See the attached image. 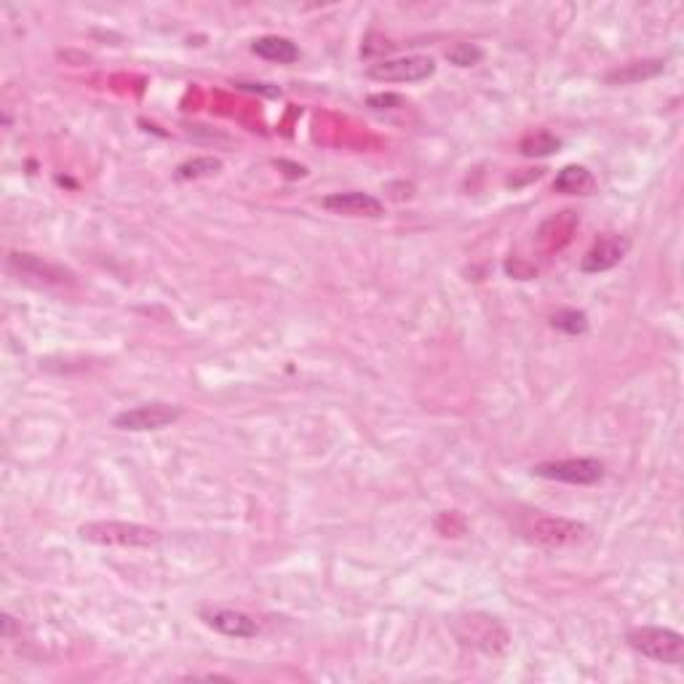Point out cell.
I'll use <instances>...</instances> for the list:
<instances>
[{
    "instance_id": "cell-13",
    "label": "cell",
    "mask_w": 684,
    "mask_h": 684,
    "mask_svg": "<svg viewBox=\"0 0 684 684\" xmlns=\"http://www.w3.org/2000/svg\"><path fill=\"white\" fill-rule=\"evenodd\" d=\"M594 188V174L586 166H564L554 180V190L564 196H588Z\"/></svg>"
},
{
    "instance_id": "cell-19",
    "label": "cell",
    "mask_w": 684,
    "mask_h": 684,
    "mask_svg": "<svg viewBox=\"0 0 684 684\" xmlns=\"http://www.w3.org/2000/svg\"><path fill=\"white\" fill-rule=\"evenodd\" d=\"M369 105H372V107L401 105V97H393V94H385V97H369Z\"/></svg>"
},
{
    "instance_id": "cell-16",
    "label": "cell",
    "mask_w": 684,
    "mask_h": 684,
    "mask_svg": "<svg viewBox=\"0 0 684 684\" xmlns=\"http://www.w3.org/2000/svg\"><path fill=\"white\" fill-rule=\"evenodd\" d=\"M222 169L220 158H212V155H204V158H193V161H185L177 169V180H201V177H212Z\"/></svg>"
},
{
    "instance_id": "cell-10",
    "label": "cell",
    "mask_w": 684,
    "mask_h": 684,
    "mask_svg": "<svg viewBox=\"0 0 684 684\" xmlns=\"http://www.w3.org/2000/svg\"><path fill=\"white\" fill-rule=\"evenodd\" d=\"M326 212L345 214V217H380L383 214V201L369 193H359V190H351V193H332L321 201Z\"/></svg>"
},
{
    "instance_id": "cell-11",
    "label": "cell",
    "mask_w": 684,
    "mask_h": 684,
    "mask_svg": "<svg viewBox=\"0 0 684 684\" xmlns=\"http://www.w3.org/2000/svg\"><path fill=\"white\" fill-rule=\"evenodd\" d=\"M9 265L11 268H17L25 278H35V281H41V284H65L67 281L65 270L57 268V265H51V262L41 260V257H35V254L14 252L9 257Z\"/></svg>"
},
{
    "instance_id": "cell-9",
    "label": "cell",
    "mask_w": 684,
    "mask_h": 684,
    "mask_svg": "<svg viewBox=\"0 0 684 684\" xmlns=\"http://www.w3.org/2000/svg\"><path fill=\"white\" fill-rule=\"evenodd\" d=\"M201 620L206 626L220 631L225 636H236V639H254L260 634V623L241 610H228V607H214V610L201 612Z\"/></svg>"
},
{
    "instance_id": "cell-17",
    "label": "cell",
    "mask_w": 684,
    "mask_h": 684,
    "mask_svg": "<svg viewBox=\"0 0 684 684\" xmlns=\"http://www.w3.org/2000/svg\"><path fill=\"white\" fill-rule=\"evenodd\" d=\"M551 324H554V329H559V332L564 334H583L588 329V316L583 310L564 308L556 310L554 318H551Z\"/></svg>"
},
{
    "instance_id": "cell-3",
    "label": "cell",
    "mask_w": 684,
    "mask_h": 684,
    "mask_svg": "<svg viewBox=\"0 0 684 684\" xmlns=\"http://www.w3.org/2000/svg\"><path fill=\"white\" fill-rule=\"evenodd\" d=\"M457 639L484 655H500L508 647V631L489 615H463L455 623Z\"/></svg>"
},
{
    "instance_id": "cell-14",
    "label": "cell",
    "mask_w": 684,
    "mask_h": 684,
    "mask_svg": "<svg viewBox=\"0 0 684 684\" xmlns=\"http://www.w3.org/2000/svg\"><path fill=\"white\" fill-rule=\"evenodd\" d=\"M663 70H666V62H663V59L631 62V65H623V67H618V70L607 73V83H610V86H626V83L650 81V78L660 75Z\"/></svg>"
},
{
    "instance_id": "cell-4",
    "label": "cell",
    "mask_w": 684,
    "mask_h": 684,
    "mask_svg": "<svg viewBox=\"0 0 684 684\" xmlns=\"http://www.w3.org/2000/svg\"><path fill=\"white\" fill-rule=\"evenodd\" d=\"M182 417V407L177 404H166V401H153V404H142V407L123 409L121 415L113 417V425L118 431L145 433V431H161L169 428Z\"/></svg>"
},
{
    "instance_id": "cell-1",
    "label": "cell",
    "mask_w": 684,
    "mask_h": 684,
    "mask_svg": "<svg viewBox=\"0 0 684 684\" xmlns=\"http://www.w3.org/2000/svg\"><path fill=\"white\" fill-rule=\"evenodd\" d=\"M86 543L115 548H153L161 543V532L134 522H89L78 530Z\"/></svg>"
},
{
    "instance_id": "cell-7",
    "label": "cell",
    "mask_w": 684,
    "mask_h": 684,
    "mask_svg": "<svg viewBox=\"0 0 684 684\" xmlns=\"http://www.w3.org/2000/svg\"><path fill=\"white\" fill-rule=\"evenodd\" d=\"M433 73H436V59L431 57L383 59L367 70L369 78L380 83H420Z\"/></svg>"
},
{
    "instance_id": "cell-5",
    "label": "cell",
    "mask_w": 684,
    "mask_h": 684,
    "mask_svg": "<svg viewBox=\"0 0 684 684\" xmlns=\"http://www.w3.org/2000/svg\"><path fill=\"white\" fill-rule=\"evenodd\" d=\"M524 532L535 543H543L548 548L575 546L588 535L586 524L570 522V519H562V516H546V513H535L527 522V527H524Z\"/></svg>"
},
{
    "instance_id": "cell-12",
    "label": "cell",
    "mask_w": 684,
    "mask_h": 684,
    "mask_svg": "<svg viewBox=\"0 0 684 684\" xmlns=\"http://www.w3.org/2000/svg\"><path fill=\"white\" fill-rule=\"evenodd\" d=\"M252 51L257 57L268 59V62H278V65H292L300 59V49L297 43L284 38V35H262L252 43Z\"/></svg>"
},
{
    "instance_id": "cell-15",
    "label": "cell",
    "mask_w": 684,
    "mask_h": 684,
    "mask_svg": "<svg viewBox=\"0 0 684 684\" xmlns=\"http://www.w3.org/2000/svg\"><path fill=\"white\" fill-rule=\"evenodd\" d=\"M562 147V139L554 137L551 131H532L527 137L519 142V150H522L527 158H543V155L556 153Z\"/></svg>"
},
{
    "instance_id": "cell-18",
    "label": "cell",
    "mask_w": 684,
    "mask_h": 684,
    "mask_svg": "<svg viewBox=\"0 0 684 684\" xmlns=\"http://www.w3.org/2000/svg\"><path fill=\"white\" fill-rule=\"evenodd\" d=\"M447 59L457 67H473L484 59V51L479 46H473V43H457V46L447 51Z\"/></svg>"
},
{
    "instance_id": "cell-8",
    "label": "cell",
    "mask_w": 684,
    "mask_h": 684,
    "mask_svg": "<svg viewBox=\"0 0 684 684\" xmlns=\"http://www.w3.org/2000/svg\"><path fill=\"white\" fill-rule=\"evenodd\" d=\"M631 249V241L623 236H602L596 241L591 249L586 252V257L580 260V270L583 273H604V270L618 268L623 257Z\"/></svg>"
},
{
    "instance_id": "cell-2",
    "label": "cell",
    "mask_w": 684,
    "mask_h": 684,
    "mask_svg": "<svg viewBox=\"0 0 684 684\" xmlns=\"http://www.w3.org/2000/svg\"><path fill=\"white\" fill-rule=\"evenodd\" d=\"M628 647L644 658L655 660V663H666V666H679L684 660V636L674 628L660 626H642L631 628L626 636Z\"/></svg>"
},
{
    "instance_id": "cell-6",
    "label": "cell",
    "mask_w": 684,
    "mask_h": 684,
    "mask_svg": "<svg viewBox=\"0 0 684 684\" xmlns=\"http://www.w3.org/2000/svg\"><path fill=\"white\" fill-rule=\"evenodd\" d=\"M535 476L551 481H564V484H596L604 476V463L594 457H567V460H551V463H538L532 468Z\"/></svg>"
}]
</instances>
